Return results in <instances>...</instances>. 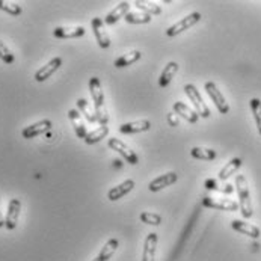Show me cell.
Returning <instances> with one entry per match:
<instances>
[{"label": "cell", "mask_w": 261, "mask_h": 261, "mask_svg": "<svg viewBox=\"0 0 261 261\" xmlns=\"http://www.w3.org/2000/svg\"><path fill=\"white\" fill-rule=\"evenodd\" d=\"M236 189H237V195H239V207H240L242 216L245 219L252 218L254 207H252V201H251V193H249V187H248V180H246L245 175H237L236 177Z\"/></svg>", "instance_id": "obj_1"}, {"label": "cell", "mask_w": 261, "mask_h": 261, "mask_svg": "<svg viewBox=\"0 0 261 261\" xmlns=\"http://www.w3.org/2000/svg\"><path fill=\"white\" fill-rule=\"evenodd\" d=\"M185 92H186V95L189 97L190 103L193 105L195 112L198 113L201 118H208L210 116V109L204 103V100H202L201 92L198 91V88L193 83H187L186 86H185Z\"/></svg>", "instance_id": "obj_2"}, {"label": "cell", "mask_w": 261, "mask_h": 261, "mask_svg": "<svg viewBox=\"0 0 261 261\" xmlns=\"http://www.w3.org/2000/svg\"><path fill=\"white\" fill-rule=\"evenodd\" d=\"M199 20H201V14H199V12H192V14H189L185 18H181L180 21H177L175 24H172L171 28H168L166 37L174 38L177 37V35H180L181 32H185L187 29H190L192 26H195Z\"/></svg>", "instance_id": "obj_3"}, {"label": "cell", "mask_w": 261, "mask_h": 261, "mask_svg": "<svg viewBox=\"0 0 261 261\" xmlns=\"http://www.w3.org/2000/svg\"><path fill=\"white\" fill-rule=\"evenodd\" d=\"M108 147L113 149V151H116V152H119V155H122L127 163H130V165H138L139 163L138 154L130 148L127 144H124L122 141H119L118 138H111L108 141Z\"/></svg>", "instance_id": "obj_4"}, {"label": "cell", "mask_w": 261, "mask_h": 261, "mask_svg": "<svg viewBox=\"0 0 261 261\" xmlns=\"http://www.w3.org/2000/svg\"><path fill=\"white\" fill-rule=\"evenodd\" d=\"M205 91H207L208 97L212 98V101L215 103V106L219 111V113L226 115V113L229 112V105L226 103L225 97L222 95V92L219 91V88L216 86L215 82H207L205 83Z\"/></svg>", "instance_id": "obj_5"}, {"label": "cell", "mask_w": 261, "mask_h": 261, "mask_svg": "<svg viewBox=\"0 0 261 261\" xmlns=\"http://www.w3.org/2000/svg\"><path fill=\"white\" fill-rule=\"evenodd\" d=\"M202 205L207 208H215V210H222V212H237L239 202L232 201V199H225V198H210L205 196L202 199Z\"/></svg>", "instance_id": "obj_6"}, {"label": "cell", "mask_w": 261, "mask_h": 261, "mask_svg": "<svg viewBox=\"0 0 261 261\" xmlns=\"http://www.w3.org/2000/svg\"><path fill=\"white\" fill-rule=\"evenodd\" d=\"M91 26H92V32H94V37L97 39L98 45L101 48H109V45H111V37H109V34L106 31L105 20H101L100 17H95V18H92Z\"/></svg>", "instance_id": "obj_7"}, {"label": "cell", "mask_w": 261, "mask_h": 261, "mask_svg": "<svg viewBox=\"0 0 261 261\" xmlns=\"http://www.w3.org/2000/svg\"><path fill=\"white\" fill-rule=\"evenodd\" d=\"M20 212H21V201L14 198L9 201L8 204V213L5 216V226L6 229H14L18 224V218H20Z\"/></svg>", "instance_id": "obj_8"}, {"label": "cell", "mask_w": 261, "mask_h": 261, "mask_svg": "<svg viewBox=\"0 0 261 261\" xmlns=\"http://www.w3.org/2000/svg\"><path fill=\"white\" fill-rule=\"evenodd\" d=\"M89 92L94 101V109L100 111L105 108V92L101 89V82L98 77H91L89 79Z\"/></svg>", "instance_id": "obj_9"}, {"label": "cell", "mask_w": 261, "mask_h": 261, "mask_svg": "<svg viewBox=\"0 0 261 261\" xmlns=\"http://www.w3.org/2000/svg\"><path fill=\"white\" fill-rule=\"evenodd\" d=\"M50 128H51V121L50 119H42V121H38V122L29 125V127H24L23 132H21V136L24 139H34L39 135L47 133Z\"/></svg>", "instance_id": "obj_10"}, {"label": "cell", "mask_w": 261, "mask_h": 261, "mask_svg": "<svg viewBox=\"0 0 261 261\" xmlns=\"http://www.w3.org/2000/svg\"><path fill=\"white\" fill-rule=\"evenodd\" d=\"M130 12V3L128 2H121L115 6V9H112L106 17H105V24L112 26L115 23H118L121 18H125V15Z\"/></svg>", "instance_id": "obj_11"}, {"label": "cell", "mask_w": 261, "mask_h": 261, "mask_svg": "<svg viewBox=\"0 0 261 261\" xmlns=\"http://www.w3.org/2000/svg\"><path fill=\"white\" fill-rule=\"evenodd\" d=\"M149 128H151V122L148 119H138V121L122 124L119 127V133H122V135H135V133L148 132Z\"/></svg>", "instance_id": "obj_12"}, {"label": "cell", "mask_w": 261, "mask_h": 261, "mask_svg": "<svg viewBox=\"0 0 261 261\" xmlns=\"http://www.w3.org/2000/svg\"><path fill=\"white\" fill-rule=\"evenodd\" d=\"M61 65H62V59L61 58H53L48 64H45L44 67H41L37 73H35V80L37 82H45L48 77H51V75L59 70Z\"/></svg>", "instance_id": "obj_13"}, {"label": "cell", "mask_w": 261, "mask_h": 261, "mask_svg": "<svg viewBox=\"0 0 261 261\" xmlns=\"http://www.w3.org/2000/svg\"><path fill=\"white\" fill-rule=\"evenodd\" d=\"M177 180H178V175H177L175 172H166V174H163V175L154 178V180L149 183L148 189L151 192H159V190H162V189H165V187L177 183Z\"/></svg>", "instance_id": "obj_14"}, {"label": "cell", "mask_w": 261, "mask_h": 261, "mask_svg": "<svg viewBox=\"0 0 261 261\" xmlns=\"http://www.w3.org/2000/svg\"><path fill=\"white\" fill-rule=\"evenodd\" d=\"M133 187H135V181H133V180H125V181H122L121 185L112 187V189L108 192V199H109V201H118V199L124 198L125 195H128V193L133 190Z\"/></svg>", "instance_id": "obj_15"}, {"label": "cell", "mask_w": 261, "mask_h": 261, "mask_svg": "<svg viewBox=\"0 0 261 261\" xmlns=\"http://www.w3.org/2000/svg\"><path fill=\"white\" fill-rule=\"evenodd\" d=\"M231 226H232V229H236L237 232L245 234V236L252 237V239H258L261 236V231L258 226H255V225L252 224H248V222H245V221L236 219V221L231 222Z\"/></svg>", "instance_id": "obj_16"}, {"label": "cell", "mask_w": 261, "mask_h": 261, "mask_svg": "<svg viewBox=\"0 0 261 261\" xmlns=\"http://www.w3.org/2000/svg\"><path fill=\"white\" fill-rule=\"evenodd\" d=\"M85 28L82 26H65V28H56L53 31V35L61 39H70V38H80L85 35Z\"/></svg>", "instance_id": "obj_17"}, {"label": "cell", "mask_w": 261, "mask_h": 261, "mask_svg": "<svg viewBox=\"0 0 261 261\" xmlns=\"http://www.w3.org/2000/svg\"><path fill=\"white\" fill-rule=\"evenodd\" d=\"M172 111L177 113L178 116H181L183 119H186L187 122H190V124H195V122L198 121V118H199V115L195 112V109H192L190 106L185 105L183 101L174 103Z\"/></svg>", "instance_id": "obj_18"}, {"label": "cell", "mask_w": 261, "mask_h": 261, "mask_svg": "<svg viewBox=\"0 0 261 261\" xmlns=\"http://www.w3.org/2000/svg\"><path fill=\"white\" fill-rule=\"evenodd\" d=\"M68 118H70V121H71V125L74 127V132L75 135H77V138L85 141L88 132H86V125H85V122H83V118H82L80 112L75 111V109H71V111H68Z\"/></svg>", "instance_id": "obj_19"}, {"label": "cell", "mask_w": 261, "mask_h": 261, "mask_svg": "<svg viewBox=\"0 0 261 261\" xmlns=\"http://www.w3.org/2000/svg\"><path fill=\"white\" fill-rule=\"evenodd\" d=\"M159 237L155 232H149L144 243V252H142V261H154L155 258V249H157Z\"/></svg>", "instance_id": "obj_20"}, {"label": "cell", "mask_w": 261, "mask_h": 261, "mask_svg": "<svg viewBox=\"0 0 261 261\" xmlns=\"http://www.w3.org/2000/svg\"><path fill=\"white\" fill-rule=\"evenodd\" d=\"M178 64L177 62H168L166 67L163 68L162 74H160V79H159V86L160 88H168L171 80L174 79V75L178 73Z\"/></svg>", "instance_id": "obj_21"}, {"label": "cell", "mask_w": 261, "mask_h": 261, "mask_svg": "<svg viewBox=\"0 0 261 261\" xmlns=\"http://www.w3.org/2000/svg\"><path fill=\"white\" fill-rule=\"evenodd\" d=\"M119 248V242L116 239L108 240V243L101 248L100 254L92 261H109L113 257V254L116 252V249Z\"/></svg>", "instance_id": "obj_22"}, {"label": "cell", "mask_w": 261, "mask_h": 261, "mask_svg": "<svg viewBox=\"0 0 261 261\" xmlns=\"http://www.w3.org/2000/svg\"><path fill=\"white\" fill-rule=\"evenodd\" d=\"M242 159H239V157H234V159H231L226 165H225L224 168L221 169V172H219V180L221 181H225V180H228L232 174H236L240 168H242Z\"/></svg>", "instance_id": "obj_23"}, {"label": "cell", "mask_w": 261, "mask_h": 261, "mask_svg": "<svg viewBox=\"0 0 261 261\" xmlns=\"http://www.w3.org/2000/svg\"><path fill=\"white\" fill-rule=\"evenodd\" d=\"M141 58H142V53H141L139 50H133V51H130V53H127V55L119 56V58L115 61V67H116V68H125V67H130L132 64H135V62L141 61Z\"/></svg>", "instance_id": "obj_24"}, {"label": "cell", "mask_w": 261, "mask_h": 261, "mask_svg": "<svg viewBox=\"0 0 261 261\" xmlns=\"http://www.w3.org/2000/svg\"><path fill=\"white\" fill-rule=\"evenodd\" d=\"M108 133H109V127L108 125H100L98 128H95V130H92V132H89L86 135L85 142L88 145H94V144L100 142L101 139H105L108 136Z\"/></svg>", "instance_id": "obj_25"}, {"label": "cell", "mask_w": 261, "mask_h": 261, "mask_svg": "<svg viewBox=\"0 0 261 261\" xmlns=\"http://www.w3.org/2000/svg\"><path fill=\"white\" fill-rule=\"evenodd\" d=\"M128 24H147L152 20V17L142 12V11H130L125 18H124Z\"/></svg>", "instance_id": "obj_26"}, {"label": "cell", "mask_w": 261, "mask_h": 261, "mask_svg": "<svg viewBox=\"0 0 261 261\" xmlns=\"http://www.w3.org/2000/svg\"><path fill=\"white\" fill-rule=\"evenodd\" d=\"M190 155L198 160H215L218 157V152L212 148H202V147H193L190 149Z\"/></svg>", "instance_id": "obj_27"}, {"label": "cell", "mask_w": 261, "mask_h": 261, "mask_svg": "<svg viewBox=\"0 0 261 261\" xmlns=\"http://www.w3.org/2000/svg\"><path fill=\"white\" fill-rule=\"evenodd\" d=\"M135 6L139 9V11H142V12H145V14H148V15H160L162 14V8L157 5V3H154V2H144V0H136L135 2Z\"/></svg>", "instance_id": "obj_28"}, {"label": "cell", "mask_w": 261, "mask_h": 261, "mask_svg": "<svg viewBox=\"0 0 261 261\" xmlns=\"http://www.w3.org/2000/svg\"><path fill=\"white\" fill-rule=\"evenodd\" d=\"M77 108H79V111H80V112L85 115V118H86L91 124L97 122L95 109L88 103V100H85V98H79V100H77Z\"/></svg>", "instance_id": "obj_29"}, {"label": "cell", "mask_w": 261, "mask_h": 261, "mask_svg": "<svg viewBox=\"0 0 261 261\" xmlns=\"http://www.w3.org/2000/svg\"><path fill=\"white\" fill-rule=\"evenodd\" d=\"M0 9L5 11V12H8L9 15H14V17L20 15L23 12V9H21L20 5L11 3V2H5V0H0Z\"/></svg>", "instance_id": "obj_30"}, {"label": "cell", "mask_w": 261, "mask_h": 261, "mask_svg": "<svg viewBox=\"0 0 261 261\" xmlns=\"http://www.w3.org/2000/svg\"><path fill=\"white\" fill-rule=\"evenodd\" d=\"M251 109H252V115L258 128V133L261 136V100L260 98H252L251 100Z\"/></svg>", "instance_id": "obj_31"}, {"label": "cell", "mask_w": 261, "mask_h": 261, "mask_svg": "<svg viewBox=\"0 0 261 261\" xmlns=\"http://www.w3.org/2000/svg\"><path fill=\"white\" fill-rule=\"evenodd\" d=\"M141 221L144 224L147 225H152V226H157V225L162 224V216L160 215H155V213H149V212H144L141 213Z\"/></svg>", "instance_id": "obj_32"}, {"label": "cell", "mask_w": 261, "mask_h": 261, "mask_svg": "<svg viewBox=\"0 0 261 261\" xmlns=\"http://www.w3.org/2000/svg\"><path fill=\"white\" fill-rule=\"evenodd\" d=\"M0 59H2L5 64H14V61H15L12 51L8 48V45H6L3 41H0Z\"/></svg>", "instance_id": "obj_33"}, {"label": "cell", "mask_w": 261, "mask_h": 261, "mask_svg": "<svg viewBox=\"0 0 261 261\" xmlns=\"http://www.w3.org/2000/svg\"><path fill=\"white\" fill-rule=\"evenodd\" d=\"M166 118H168V124H169L171 127H177V125H178V122H180L178 115H177L175 112H169Z\"/></svg>", "instance_id": "obj_34"}, {"label": "cell", "mask_w": 261, "mask_h": 261, "mask_svg": "<svg viewBox=\"0 0 261 261\" xmlns=\"http://www.w3.org/2000/svg\"><path fill=\"white\" fill-rule=\"evenodd\" d=\"M205 187L210 189V190H219L221 192V187H218V181L216 180H207L205 181Z\"/></svg>", "instance_id": "obj_35"}, {"label": "cell", "mask_w": 261, "mask_h": 261, "mask_svg": "<svg viewBox=\"0 0 261 261\" xmlns=\"http://www.w3.org/2000/svg\"><path fill=\"white\" fill-rule=\"evenodd\" d=\"M2 226H5V218H3V215H2V212H0V228Z\"/></svg>", "instance_id": "obj_36"}]
</instances>
